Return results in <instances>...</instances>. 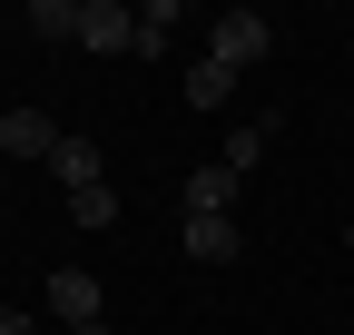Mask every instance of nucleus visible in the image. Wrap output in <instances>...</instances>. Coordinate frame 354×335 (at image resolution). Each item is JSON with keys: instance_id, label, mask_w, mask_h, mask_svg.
<instances>
[{"instance_id": "obj_1", "label": "nucleus", "mask_w": 354, "mask_h": 335, "mask_svg": "<svg viewBox=\"0 0 354 335\" xmlns=\"http://www.w3.org/2000/svg\"><path fill=\"white\" fill-rule=\"evenodd\" d=\"M266 50H276V20H266V10H216V39H207V60H227V69H256Z\"/></svg>"}, {"instance_id": "obj_2", "label": "nucleus", "mask_w": 354, "mask_h": 335, "mask_svg": "<svg viewBox=\"0 0 354 335\" xmlns=\"http://www.w3.org/2000/svg\"><path fill=\"white\" fill-rule=\"evenodd\" d=\"M79 50H138V10L128 0H79Z\"/></svg>"}, {"instance_id": "obj_3", "label": "nucleus", "mask_w": 354, "mask_h": 335, "mask_svg": "<svg viewBox=\"0 0 354 335\" xmlns=\"http://www.w3.org/2000/svg\"><path fill=\"white\" fill-rule=\"evenodd\" d=\"M50 316L59 325H99V276L88 266H50Z\"/></svg>"}, {"instance_id": "obj_4", "label": "nucleus", "mask_w": 354, "mask_h": 335, "mask_svg": "<svg viewBox=\"0 0 354 335\" xmlns=\"http://www.w3.org/2000/svg\"><path fill=\"white\" fill-rule=\"evenodd\" d=\"M59 129H50V109H0V158H50Z\"/></svg>"}, {"instance_id": "obj_5", "label": "nucleus", "mask_w": 354, "mask_h": 335, "mask_svg": "<svg viewBox=\"0 0 354 335\" xmlns=\"http://www.w3.org/2000/svg\"><path fill=\"white\" fill-rule=\"evenodd\" d=\"M177 197H187V217H227L236 168H227V158H207V168H187V188H177Z\"/></svg>"}, {"instance_id": "obj_6", "label": "nucleus", "mask_w": 354, "mask_h": 335, "mask_svg": "<svg viewBox=\"0 0 354 335\" xmlns=\"http://www.w3.org/2000/svg\"><path fill=\"white\" fill-rule=\"evenodd\" d=\"M50 178H59L69 197H79V188H109V178H99V138H59V148H50Z\"/></svg>"}, {"instance_id": "obj_7", "label": "nucleus", "mask_w": 354, "mask_h": 335, "mask_svg": "<svg viewBox=\"0 0 354 335\" xmlns=\"http://www.w3.org/2000/svg\"><path fill=\"white\" fill-rule=\"evenodd\" d=\"M187 257L197 266H236V217H187Z\"/></svg>"}, {"instance_id": "obj_8", "label": "nucleus", "mask_w": 354, "mask_h": 335, "mask_svg": "<svg viewBox=\"0 0 354 335\" xmlns=\"http://www.w3.org/2000/svg\"><path fill=\"white\" fill-rule=\"evenodd\" d=\"M227 99H236V69L227 60H197L187 69V109H227Z\"/></svg>"}, {"instance_id": "obj_9", "label": "nucleus", "mask_w": 354, "mask_h": 335, "mask_svg": "<svg viewBox=\"0 0 354 335\" xmlns=\"http://www.w3.org/2000/svg\"><path fill=\"white\" fill-rule=\"evenodd\" d=\"M177 20H187L177 0H148V10H138V60H158V50H167V30H177Z\"/></svg>"}, {"instance_id": "obj_10", "label": "nucleus", "mask_w": 354, "mask_h": 335, "mask_svg": "<svg viewBox=\"0 0 354 335\" xmlns=\"http://www.w3.org/2000/svg\"><path fill=\"white\" fill-rule=\"evenodd\" d=\"M30 30L39 39H79V0H30Z\"/></svg>"}, {"instance_id": "obj_11", "label": "nucleus", "mask_w": 354, "mask_h": 335, "mask_svg": "<svg viewBox=\"0 0 354 335\" xmlns=\"http://www.w3.org/2000/svg\"><path fill=\"white\" fill-rule=\"evenodd\" d=\"M266 158V118H236V129H227V168H236V178H246V168Z\"/></svg>"}, {"instance_id": "obj_12", "label": "nucleus", "mask_w": 354, "mask_h": 335, "mask_svg": "<svg viewBox=\"0 0 354 335\" xmlns=\"http://www.w3.org/2000/svg\"><path fill=\"white\" fill-rule=\"evenodd\" d=\"M69 217H79V227H118V188H79Z\"/></svg>"}, {"instance_id": "obj_13", "label": "nucleus", "mask_w": 354, "mask_h": 335, "mask_svg": "<svg viewBox=\"0 0 354 335\" xmlns=\"http://www.w3.org/2000/svg\"><path fill=\"white\" fill-rule=\"evenodd\" d=\"M0 335H39V325H30V316H20V306H0Z\"/></svg>"}, {"instance_id": "obj_14", "label": "nucleus", "mask_w": 354, "mask_h": 335, "mask_svg": "<svg viewBox=\"0 0 354 335\" xmlns=\"http://www.w3.org/2000/svg\"><path fill=\"white\" fill-rule=\"evenodd\" d=\"M69 335H109V316H99V325H69Z\"/></svg>"}, {"instance_id": "obj_15", "label": "nucleus", "mask_w": 354, "mask_h": 335, "mask_svg": "<svg viewBox=\"0 0 354 335\" xmlns=\"http://www.w3.org/2000/svg\"><path fill=\"white\" fill-rule=\"evenodd\" d=\"M344 246H354V227H344Z\"/></svg>"}]
</instances>
